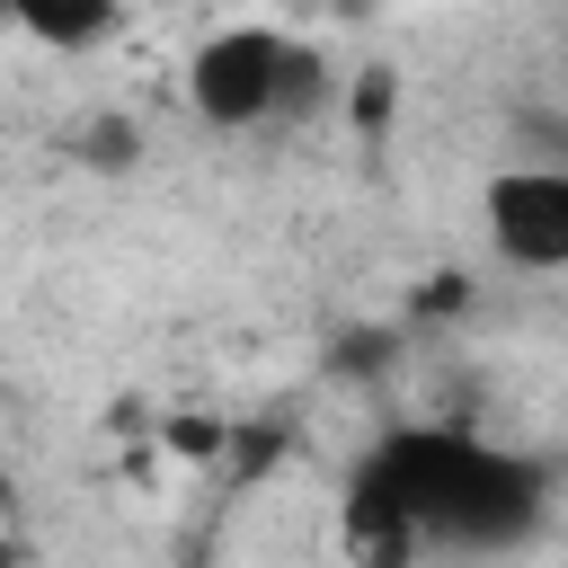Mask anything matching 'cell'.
<instances>
[{"mask_svg":"<svg viewBox=\"0 0 568 568\" xmlns=\"http://www.w3.org/2000/svg\"><path fill=\"white\" fill-rule=\"evenodd\" d=\"M311 98H320V62H311L302 44H284V71H275V106H284V115H302Z\"/></svg>","mask_w":568,"mask_h":568,"instance_id":"cell-6","label":"cell"},{"mask_svg":"<svg viewBox=\"0 0 568 568\" xmlns=\"http://www.w3.org/2000/svg\"><path fill=\"white\" fill-rule=\"evenodd\" d=\"M355 115H364V124H382V115H390V80H382V71L355 89Z\"/></svg>","mask_w":568,"mask_h":568,"instance_id":"cell-8","label":"cell"},{"mask_svg":"<svg viewBox=\"0 0 568 568\" xmlns=\"http://www.w3.org/2000/svg\"><path fill=\"white\" fill-rule=\"evenodd\" d=\"M373 470L390 479V497L408 506L417 541H515L541 515V470H524L515 453H488L453 426H408L373 453Z\"/></svg>","mask_w":568,"mask_h":568,"instance_id":"cell-1","label":"cell"},{"mask_svg":"<svg viewBox=\"0 0 568 568\" xmlns=\"http://www.w3.org/2000/svg\"><path fill=\"white\" fill-rule=\"evenodd\" d=\"M346 559L355 568H408L417 559V524H408V506L390 497V479L364 462L355 470V488H346Z\"/></svg>","mask_w":568,"mask_h":568,"instance_id":"cell-4","label":"cell"},{"mask_svg":"<svg viewBox=\"0 0 568 568\" xmlns=\"http://www.w3.org/2000/svg\"><path fill=\"white\" fill-rule=\"evenodd\" d=\"M9 18L27 36H44V44H89L115 18V0H9Z\"/></svg>","mask_w":568,"mask_h":568,"instance_id":"cell-5","label":"cell"},{"mask_svg":"<svg viewBox=\"0 0 568 568\" xmlns=\"http://www.w3.org/2000/svg\"><path fill=\"white\" fill-rule=\"evenodd\" d=\"M124 142H133L124 124H98V133H89V160H124Z\"/></svg>","mask_w":568,"mask_h":568,"instance_id":"cell-9","label":"cell"},{"mask_svg":"<svg viewBox=\"0 0 568 568\" xmlns=\"http://www.w3.org/2000/svg\"><path fill=\"white\" fill-rule=\"evenodd\" d=\"M169 444L204 462V453H222V426H213V417H169Z\"/></svg>","mask_w":568,"mask_h":568,"instance_id":"cell-7","label":"cell"},{"mask_svg":"<svg viewBox=\"0 0 568 568\" xmlns=\"http://www.w3.org/2000/svg\"><path fill=\"white\" fill-rule=\"evenodd\" d=\"M275 71H284V44L266 27H231L195 53V106L213 124H257L275 106Z\"/></svg>","mask_w":568,"mask_h":568,"instance_id":"cell-2","label":"cell"},{"mask_svg":"<svg viewBox=\"0 0 568 568\" xmlns=\"http://www.w3.org/2000/svg\"><path fill=\"white\" fill-rule=\"evenodd\" d=\"M0 18H9V0H0Z\"/></svg>","mask_w":568,"mask_h":568,"instance_id":"cell-10","label":"cell"},{"mask_svg":"<svg viewBox=\"0 0 568 568\" xmlns=\"http://www.w3.org/2000/svg\"><path fill=\"white\" fill-rule=\"evenodd\" d=\"M488 231L515 266H568V178L559 169H506L488 186Z\"/></svg>","mask_w":568,"mask_h":568,"instance_id":"cell-3","label":"cell"}]
</instances>
